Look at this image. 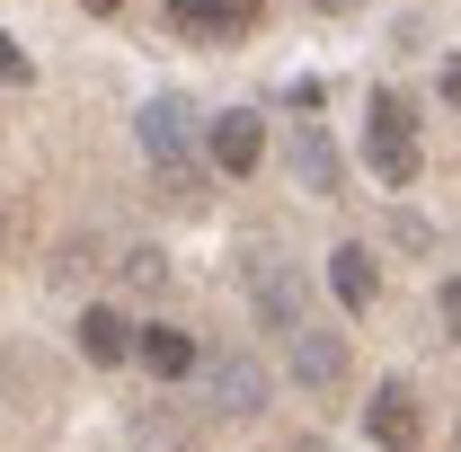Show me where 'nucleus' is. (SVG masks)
Instances as JSON below:
<instances>
[{
	"label": "nucleus",
	"instance_id": "obj_1",
	"mask_svg": "<svg viewBox=\"0 0 461 452\" xmlns=\"http://www.w3.org/2000/svg\"><path fill=\"white\" fill-rule=\"evenodd\" d=\"M133 133H142L151 169L169 177V186H195V160H186V151H195V107H186V98H169V89H160L151 107L133 115Z\"/></svg>",
	"mask_w": 461,
	"mask_h": 452
},
{
	"label": "nucleus",
	"instance_id": "obj_2",
	"mask_svg": "<svg viewBox=\"0 0 461 452\" xmlns=\"http://www.w3.org/2000/svg\"><path fill=\"white\" fill-rule=\"evenodd\" d=\"M364 160L382 186H417V133H408V107L391 89H373V107H364Z\"/></svg>",
	"mask_w": 461,
	"mask_h": 452
},
{
	"label": "nucleus",
	"instance_id": "obj_3",
	"mask_svg": "<svg viewBox=\"0 0 461 452\" xmlns=\"http://www.w3.org/2000/svg\"><path fill=\"white\" fill-rule=\"evenodd\" d=\"M204 160H213V169H222V177H249V169H258V160H267V124H258V115H249V107L213 115V124H204Z\"/></svg>",
	"mask_w": 461,
	"mask_h": 452
},
{
	"label": "nucleus",
	"instance_id": "obj_4",
	"mask_svg": "<svg viewBox=\"0 0 461 452\" xmlns=\"http://www.w3.org/2000/svg\"><path fill=\"white\" fill-rule=\"evenodd\" d=\"M169 27L195 45H230V36L258 27V0H169Z\"/></svg>",
	"mask_w": 461,
	"mask_h": 452
},
{
	"label": "nucleus",
	"instance_id": "obj_5",
	"mask_svg": "<svg viewBox=\"0 0 461 452\" xmlns=\"http://www.w3.org/2000/svg\"><path fill=\"white\" fill-rule=\"evenodd\" d=\"M364 426H373L382 452H426V426H417V391H408V382H382L373 408H364Z\"/></svg>",
	"mask_w": 461,
	"mask_h": 452
},
{
	"label": "nucleus",
	"instance_id": "obj_6",
	"mask_svg": "<svg viewBox=\"0 0 461 452\" xmlns=\"http://www.w3.org/2000/svg\"><path fill=\"white\" fill-rule=\"evenodd\" d=\"M249 293H258V320H267L276 338L311 329V320H302V293H293V267H285V258H258V267H249Z\"/></svg>",
	"mask_w": 461,
	"mask_h": 452
},
{
	"label": "nucleus",
	"instance_id": "obj_7",
	"mask_svg": "<svg viewBox=\"0 0 461 452\" xmlns=\"http://www.w3.org/2000/svg\"><path fill=\"white\" fill-rule=\"evenodd\" d=\"M204 382H213V408H222V417H258V408H267V373H258V355H213Z\"/></svg>",
	"mask_w": 461,
	"mask_h": 452
},
{
	"label": "nucleus",
	"instance_id": "obj_8",
	"mask_svg": "<svg viewBox=\"0 0 461 452\" xmlns=\"http://www.w3.org/2000/svg\"><path fill=\"white\" fill-rule=\"evenodd\" d=\"M293 382H302V391H338L346 382V346L329 338V329H293Z\"/></svg>",
	"mask_w": 461,
	"mask_h": 452
},
{
	"label": "nucleus",
	"instance_id": "obj_9",
	"mask_svg": "<svg viewBox=\"0 0 461 452\" xmlns=\"http://www.w3.org/2000/svg\"><path fill=\"white\" fill-rule=\"evenodd\" d=\"M133 364H142L151 382H177V373H195L204 355H195V338H186V329H169V320H151V329L133 338Z\"/></svg>",
	"mask_w": 461,
	"mask_h": 452
},
{
	"label": "nucleus",
	"instance_id": "obj_10",
	"mask_svg": "<svg viewBox=\"0 0 461 452\" xmlns=\"http://www.w3.org/2000/svg\"><path fill=\"white\" fill-rule=\"evenodd\" d=\"M293 186L302 195H338V142L320 124H293Z\"/></svg>",
	"mask_w": 461,
	"mask_h": 452
},
{
	"label": "nucleus",
	"instance_id": "obj_11",
	"mask_svg": "<svg viewBox=\"0 0 461 452\" xmlns=\"http://www.w3.org/2000/svg\"><path fill=\"white\" fill-rule=\"evenodd\" d=\"M329 284H338V302H346V311L364 320V311H373V293H382V276H373V249H355V240H346L338 258H329Z\"/></svg>",
	"mask_w": 461,
	"mask_h": 452
},
{
	"label": "nucleus",
	"instance_id": "obj_12",
	"mask_svg": "<svg viewBox=\"0 0 461 452\" xmlns=\"http://www.w3.org/2000/svg\"><path fill=\"white\" fill-rule=\"evenodd\" d=\"M133 338H142V329H124L115 311H80V355H89V364H124Z\"/></svg>",
	"mask_w": 461,
	"mask_h": 452
},
{
	"label": "nucleus",
	"instance_id": "obj_13",
	"mask_svg": "<svg viewBox=\"0 0 461 452\" xmlns=\"http://www.w3.org/2000/svg\"><path fill=\"white\" fill-rule=\"evenodd\" d=\"M133 452H195V444H186V426H177L169 408H142L133 417Z\"/></svg>",
	"mask_w": 461,
	"mask_h": 452
},
{
	"label": "nucleus",
	"instance_id": "obj_14",
	"mask_svg": "<svg viewBox=\"0 0 461 452\" xmlns=\"http://www.w3.org/2000/svg\"><path fill=\"white\" fill-rule=\"evenodd\" d=\"M124 284H133V293H160V284H169V258H160V249H133V258H124Z\"/></svg>",
	"mask_w": 461,
	"mask_h": 452
},
{
	"label": "nucleus",
	"instance_id": "obj_15",
	"mask_svg": "<svg viewBox=\"0 0 461 452\" xmlns=\"http://www.w3.org/2000/svg\"><path fill=\"white\" fill-rule=\"evenodd\" d=\"M27 71H36V62L18 54V36H0V89H9V80H27Z\"/></svg>",
	"mask_w": 461,
	"mask_h": 452
},
{
	"label": "nucleus",
	"instance_id": "obj_16",
	"mask_svg": "<svg viewBox=\"0 0 461 452\" xmlns=\"http://www.w3.org/2000/svg\"><path fill=\"white\" fill-rule=\"evenodd\" d=\"M444 338H461V276L444 284Z\"/></svg>",
	"mask_w": 461,
	"mask_h": 452
},
{
	"label": "nucleus",
	"instance_id": "obj_17",
	"mask_svg": "<svg viewBox=\"0 0 461 452\" xmlns=\"http://www.w3.org/2000/svg\"><path fill=\"white\" fill-rule=\"evenodd\" d=\"M444 107L461 115V54H444Z\"/></svg>",
	"mask_w": 461,
	"mask_h": 452
},
{
	"label": "nucleus",
	"instance_id": "obj_18",
	"mask_svg": "<svg viewBox=\"0 0 461 452\" xmlns=\"http://www.w3.org/2000/svg\"><path fill=\"white\" fill-rule=\"evenodd\" d=\"M80 9H98V18H107V9H124V0H80Z\"/></svg>",
	"mask_w": 461,
	"mask_h": 452
},
{
	"label": "nucleus",
	"instance_id": "obj_19",
	"mask_svg": "<svg viewBox=\"0 0 461 452\" xmlns=\"http://www.w3.org/2000/svg\"><path fill=\"white\" fill-rule=\"evenodd\" d=\"M311 9H355V0H311Z\"/></svg>",
	"mask_w": 461,
	"mask_h": 452
}]
</instances>
